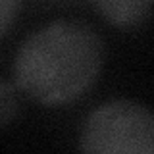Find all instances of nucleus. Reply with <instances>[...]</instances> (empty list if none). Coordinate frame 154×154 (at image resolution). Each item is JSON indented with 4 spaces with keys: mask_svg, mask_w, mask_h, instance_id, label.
Here are the masks:
<instances>
[{
    "mask_svg": "<svg viewBox=\"0 0 154 154\" xmlns=\"http://www.w3.org/2000/svg\"><path fill=\"white\" fill-rule=\"evenodd\" d=\"M106 46L89 23L58 19L19 45L12 64L14 83L42 106H66L85 96L104 67Z\"/></svg>",
    "mask_w": 154,
    "mask_h": 154,
    "instance_id": "nucleus-1",
    "label": "nucleus"
},
{
    "mask_svg": "<svg viewBox=\"0 0 154 154\" xmlns=\"http://www.w3.org/2000/svg\"><path fill=\"white\" fill-rule=\"evenodd\" d=\"M85 152H154V114L133 100H110L87 116L79 137Z\"/></svg>",
    "mask_w": 154,
    "mask_h": 154,
    "instance_id": "nucleus-2",
    "label": "nucleus"
},
{
    "mask_svg": "<svg viewBox=\"0 0 154 154\" xmlns=\"http://www.w3.org/2000/svg\"><path fill=\"white\" fill-rule=\"evenodd\" d=\"M102 17L114 27L133 29L150 16L154 0H91Z\"/></svg>",
    "mask_w": 154,
    "mask_h": 154,
    "instance_id": "nucleus-3",
    "label": "nucleus"
},
{
    "mask_svg": "<svg viewBox=\"0 0 154 154\" xmlns=\"http://www.w3.org/2000/svg\"><path fill=\"white\" fill-rule=\"evenodd\" d=\"M21 98L16 83L0 79V127H6L19 116Z\"/></svg>",
    "mask_w": 154,
    "mask_h": 154,
    "instance_id": "nucleus-4",
    "label": "nucleus"
},
{
    "mask_svg": "<svg viewBox=\"0 0 154 154\" xmlns=\"http://www.w3.org/2000/svg\"><path fill=\"white\" fill-rule=\"evenodd\" d=\"M23 0H0V37H4L19 16Z\"/></svg>",
    "mask_w": 154,
    "mask_h": 154,
    "instance_id": "nucleus-5",
    "label": "nucleus"
}]
</instances>
